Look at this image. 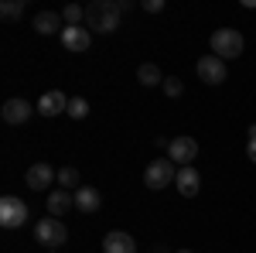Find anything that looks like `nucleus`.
<instances>
[{"label":"nucleus","mask_w":256,"mask_h":253,"mask_svg":"<svg viewBox=\"0 0 256 253\" xmlns=\"http://www.w3.org/2000/svg\"><path fill=\"white\" fill-rule=\"evenodd\" d=\"M116 7H120V14H126V11L134 7V0H116Z\"/></svg>","instance_id":"25"},{"label":"nucleus","mask_w":256,"mask_h":253,"mask_svg":"<svg viewBox=\"0 0 256 253\" xmlns=\"http://www.w3.org/2000/svg\"><path fill=\"white\" fill-rule=\"evenodd\" d=\"M34 31L38 35H55V31H65V18L62 14H55V11H41L38 18H34Z\"/></svg>","instance_id":"16"},{"label":"nucleus","mask_w":256,"mask_h":253,"mask_svg":"<svg viewBox=\"0 0 256 253\" xmlns=\"http://www.w3.org/2000/svg\"><path fill=\"white\" fill-rule=\"evenodd\" d=\"M144 11L147 14H160L164 11V0H144Z\"/></svg>","instance_id":"23"},{"label":"nucleus","mask_w":256,"mask_h":253,"mask_svg":"<svg viewBox=\"0 0 256 253\" xmlns=\"http://www.w3.org/2000/svg\"><path fill=\"white\" fill-rule=\"evenodd\" d=\"M34 239H38L41 246H62V243L68 239V226H65L62 219H38Z\"/></svg>","instance_id":"5"},{"label":"nucleus","mask_w":256,"mask_h":253,"mask_svg":"<svg viewBox=\"0 0 256 253\" xmlns=\"http://www.w3.org/2000/svg\"><path fill=\"white\" fill-rule=\"evenodd\" d=\"M44 209H48V215H52V219H62L65 212H72V209H76V192H65V188H58V192H48V198H44Z\"/></svg>","instance_id":"10"},{"label":"nucleus","mask_w":256,"mask_h":253,"mask_svg":"<svg viewBox=\"0 0 256 253\" xmlns=\"http://www.w3.org/2000/svg\"><path fill=\"white\" fill-rule=\"evenodd\" d=\"M58 181V171L52 168V164H31L28 168V175H24V185L31 188V192H52V185Z\"/></svg>","instance_id":"8"},{"label":"nucleus","mask_w":256,"mask_h":253,"mask_svg":"<svg viewBox=\"0 0 256 253\" xmlns=\"http://www.w3.org/2000/svg\"><path fill=\"white\" fill-rule=\"evenodd\" d=\"M0 18H4V21L24 18V0H4V4H0Z\"/></svg>","instance_id":"18"},{"label":"nucleus","mask_w":256,"mask_h":253,"mask_svg":"<svg viewBox=\"0 0 256 253\" xmlns=\"http://www.w3.org/2000/svg\"><path fill=\"white\" fill-rule=\"evenodd\" d=\"M174 188L184 198H195L198 192H202V175H198L195 168L188 164V168H178V178H174Z\"/></svg>","instance_id":"13"},{"label":"nucleus","mask_w":256,"mask_h":253,"mask_svg":"<svg viewBox=\"0 0 256 253\" xmlns=\"http://www.w3.org/2000/svg\"><path fill=\"white\" fill-rule=\"evenodd\" d=\"M174 178H178V164L171 161V157H158V161L147 164V171H144V185H147L150 192H160V188H168Z\"/></svg>","instance_id":"3"},{"label":"nucleus","mask_w":256,"mask_h":253,"mask_svg":"<svg viewBox=\"0 0 256 253\" xmlns=\"http://www.w3.org/2000/svg\"><path fill=\"white\" fill-rule=\"evenodd\" d=\"M72 120H86L89 117V99H82V96H72L68 99V110H65Z\"/></svg>","instance_id":"20"},{"label":"nucleus","mask_w":256,"mask_h":253,"mask_svg":"<svg viewBox=\"0 0 256 253\" xmlns=\"http://www.w3.org/2000/svg\"><path fill=\"white\" fill-rule=\"evenodd\" d=\"M99 205H102V195H99V188H92V185H82V188H76V209L86 215L99 212Z\"/></svg>","instance_id":"15"},{"label":"nucleus","mask_w":256,"mask_h":253,"mask_svg":"<svg viewBox=\"0 0 256 253\" xmlns=\"http://www.w3.org/2000/svg\"><path fill=\"white\" fill-rule=\"evenodd\" d=\"M31 113H38V106H31L28 99H7V103L0 106V120H4V123H10V127L28 123Z\"/></svg>","instance_id":"9"},{"label":"nucleus","mask_w":256,"mask_h":253,"mask_svg":"<svg viewBox=\"0 0 256 253\" xmlns=\"http://www.w3.org/2000/svg\"><path fill=\"white\" fill-rule=\"evenodd\" d=\"M65 110H68V96L58 93V89H48V93L38 99V113H41V117H48V120L58 117V113H65Z\"/></svg>","instance_id":"12"},{"label":"nucleus","mask_w":256,"mask_h":253,"mask_svg":"<svg viewBox=\"0 0 256 253\" xmlns=\"http://www.w3.org/2000/svg\"><path fill=\"white\" fill-rule=\"evenodd\" d=\"M250 140H256V123H253V127H250Z\"/></svg>","instance_id":"26"},{"label":"nucleus","mask_w":256,"mask_h":253,"mask_svg":"<svg viewBox=\"0 0 256 253\" xmlns=\"http://www.w3.org/2000/svg\"><path fill=\"white\" fill-rule=\"evenodd\" d=\"M246 157L256 164V140H250V144H246Z\"/></svg>","instance_id":"24"},{"label":"nucleus","mask_w":256,"mask_h":253,"mask_svg":"<svg viewBox=\"0 0 256 253\" xmlns=\"http://www.w3.org/2000/svg\"><path fill=\"white\" fill-rule=\"evenodd\" d=\"M164 93H168L171 99H178L181 93H184V82H181L178 76H168V79H164Z\"/></svg>","instance_id":"22"},{"label":"nucleus","mask_w":256,"mask_h":253,"mask_svg":"<svg viewBox=\"0 0 256 253\" xmlns=\"http://www.w3.org/2000/svg\"><path fill=\"white\" fill-rule=\"evenodd\" d=\"M120 7L116 0H92L89 7H86V28L89 31H99V35H113L120 28Z\"/></svg>","instance_id":"1"},{"label":"nucleus","mask_w":256,"mask_h":253,"mask_svg":"<svg viewBox=\"0 0 256 253\" xmlns=\"http://www.w3.org/2000/svg\"><path fill=\"white\" fill-rule=\"evenodd\" d=\"M195 72L202 82H208V86H222L226 76H229V69H226V62L218 59V55H202L195 62Z\"/></svg>","instance_id":"6"},{"label":"nucleus","mask_w":256,"mask_h":253,"mask_svg":"<svg viewBox=\"0 0 256 253\" xmlns=\"http://www.w3.org/2000/svg\"><path fill=\"white\" fill-rule=\"evenodd\" d=\"M150 253H168V250H164V246H154V250H150Z\"/></svg>","instance_id":"27"},{"label":"nucleus","mask_w":256,"mask_h":253,"mask_svg":"<svg viewBox=\"0 0 256 253\" xmlns=\"http://www.w3.org/2000/svg\"><path fill=\"white\" fill-rule=\"evenodd\" d=\"M242 48H246V41H242V35H239L236 28H218V31H212V52H216L222 62L239 59Z\"/></svg>","instance_id":"2"},{"label":"nucleus","mask_w":256,"mask_h":253,"mask_svg":"<svg viewBox=\"0 0 256 253\" xmlns=\"http://www.w3.org/2000/svg\"><path fill=\"white\" fill-rule=\"evenodd\" d=\"M58 185L65 188V192H72V188H79V171H76L72 164H65V168H58Z\"/></svg>","instance_id":"19"},{"label":"nucleus","mask_w":256,"mask_h":253,"mask_svg":"<svg viewBox=\"0 0 256 253\" xmlns=\"http://www.w3.org/2000/svg\"><path fill=\"white\" fill-rule=\"evenodd\" d=\"M102 253H137V243H134V236H130V233L113 229V233L102 236Z\"/></svg>","instance_id":"14"},{"label":"nucleus","mask_w":256,"mask_h":253,"mask_svg":"<svg viewBox=\"0 0 256 253\" xmlns=\"http://www.w3.org/2000/svg\"><path fill=\"white\" fill-rule=\"evenodd\" d=\"M24 222H28V205L18 195H4L0 198V226L4 229H20Z\"/></svg>","instance_id":"4"},{"label":"nucleus","mask_w":256,"mask_h":253,"mask_svg":"<svg viewBox=\"0 0 256 253\" xmlns=\"http://www.w3.org/2000/svg\"><path fill=\"white\" fill-rule=\"evenodd\" d=\"M62 18H65V24H68V28H79L82 21H86V7H79V4H68V7L62 11Z\"/></svg>","instance_id":"21"},{"label":"nucleus","mask_w":256,"mask_h":253,"mask_svg":"<svg viewBox=\"0 0 256 253\" xmlns=\"http://www.w3.org/2000/svg\"><path fill=\"white\" fill-rule=\"evenodd\" d=\"M168 157L174 161L178 168H188L198 157V140L195 137H171L168 140Z\"/></svg>","instance_id":"7"},{"label":"nucleus","mask_w":256,"mask_h":253,"mask_svg":"<svg viewBox=\"0 0 256 253\" xmlns=\"http://www.w3.org/2000/svg\"><path fill=\"white\" fill-rule=\"evenodd\" d=\"M137 82L150 89V86H164V76H160V69L154 65V62H144V65L137 69Z\"/></svg>","instance_id":"17"},{"label":"nucleus","mask_w":256,"mask_h":253,"mask_svg":"<svg viewBox=\"0 0 256 253\" xmlns=\"http://www.w3.org/2000/svg\"><path fill=\"white\" fill-rule=\"evenodd\" d=\"M62 45L68 48V52H89V45H92V31L89 28H68L65 24V31H62Z\"/></svg>","instance_id":"11"},{"label":"nucleus","mask_w":256,"mask_h":253,"mask_svg":"<svg viewBox=\"0 0 256 253\" xmlns=\"http://www.w3.org/2000/svg\"><path fill=\"white\" fill-rule=\"evenodd\" d=\"M178 253H192V250H178Z\"/></svg>","instance_id":"28"},{"label":"nucleus","mask_w":256,"mask_h":253,"mask_svg":"<svg viewBox=\"0 0 256 253\" xmlns=\"http://www.w3.org/2000/svg\"><path fill=\"white\" fill-rule=\"evenodd\" d=\"M48 253H55V250H48Z\"/></svg>","instance_id":"29"}]
</instances>
